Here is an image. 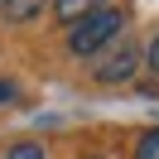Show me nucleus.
<instances>
[{
  "instance_id": "f03ea898",
  "label": "nucleus",
  "mask_w": 159,
  "mask_h": 159,
  "mask_svg": "<svg viewBox=\"0 0 159 159\" xmlns=\"http://www.w3.org/2000/svg\"><path fill=\"white\" fill-rule=\"evenodd\" d=\"M135 68H140V48L125 43V39H116V48L97 63V82H130Z\"/></svg>"
},
{
  "instance_id": "7ed1b4c3",
  "label": "nucleus",
  "mask_w": 159,
  "mask_h": 159,
  "mask_svg": "<svg viewBox=\"0 0 159 159\" xmlns=\"http://www.w3.org/2000/svg\"><path fill=\"white\" fill-rule=\"evenodd\" d=\"M92 10H106V0H53V15H58L63 24H77V20H87Z\"/></svg>"
},
{
  "instance_id": "0eeeda50",
  "label": "nucleus",
  "mask_w": 159,
  "mask_h": 159,
  "mask_svg": "<svg viewBox=\"0 0 159 159\" xmlns=\"http://www.w3.org/2000/svg\"><path fill=\"white\" fill-rule=\"evenodd\" d=\"M15 97H20V87H15V82L10 77H0V106H10V101Z\"/></svg>"
},
{
  "instance_id": "39448f33",
  "label": "nucleus",
  "mask_w": 159,
  "mask_h": 159,
  "mask_svg": "<svg viewBox=\"0 0 159 159\" xmlns=\"http://www.w3.org/2000/svg\"><path fill=\"white\" fill-rule=\"evenodd\" d=\"M135 159H159V130H145L135 140Z\"/></svg>"
},
{
  "instance_id": "423d86ee",
  "label": "nucleus",
  "mask_w": 159,
  "mask_h": 159,
  "mask_svg": "<svg viewBox=\"0 0 159 159\" xmlns=\"http://www.w3.org/2000/svg\"><path fill=\"white\" fill-rule=\"evenodd\" d=\"M5 159H43V145H29V140H24V145H10Z\"/></svg>"
},
{
  "instance_id": "20e7f679",
  "label": "nucleus",
  "mask_w": 159,
  "mask_h": 159,
  "mask_svg": "<svg viewBox=\"0 0 159 159\" xmlns=\"http://www.w3.org/2000/svg\"><path fill=\"white\" fill-rule=\"evenodd\" d=\"M39 10H43V0H5V20H10V24H24V20H34Z\"/></svg>"
},
{
  "instance_id": "6e6552de",
  "label": "nucleus",
  "mask_w": 159,
  "mask_h": 159,
  "mask_svg": "<svg viewBox=\"0 0 159 159\" xmlns=\"http://www.w3.org/2000/svg\"><path fill=\"white\" fill-rule=\"evenodd\" d=\"M145 63H149V68L159 72V34H154V43H149V48H145Z\"/></svg>"
},
{
  "instance_id": "f257e3e1",
  "label": "nucleus",
  "mask_w": 159,
  "mask_h": 159,
  "mask_svg": "<svg viewBox=\"0 0 159 159\" xmlns=\"http://www.w3.org/2000/svg\"><path fill=\"white\" fill-rule=\"evenodd\" d=\"M120 29H125V15L120 10H111V5L106 10H92L87 20H77L68 29V48L77 53V58H92V53H101L106 43H116Z\"/></svg>"
}]
</instances>
